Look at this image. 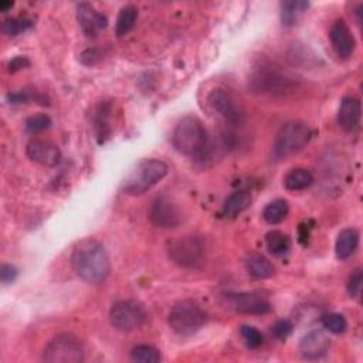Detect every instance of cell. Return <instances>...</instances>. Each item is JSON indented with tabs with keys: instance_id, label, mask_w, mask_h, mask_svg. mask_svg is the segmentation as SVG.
Returning <instances> with one entry per match:
<instances>
[{
	"instance_id": "obj_28",
	"label": "cell",
	"mask_w": 363,
	"mask_h": 363,
	"mask_svg": "<svg viewBox=\"0 0 363 363\" xmlns=\"http://www.w3.org/2000/svg\"><path fill=\"white\" fill-rule=\"evenodd\" d=\"M50 127H52V118L45 114L32 115L26 119V123H24V129H26V132L30 135L41 134Z\"/></svg>"
},
{
	"instance_id": "obj_9",
	"label": "cell",
	"mask_w": 363,
	"mask_h": 363,
	"mask_svg": "<svg viewBox=\"0 0 363 363\" xmlns=\"http://www.w3.org/2000/svg\"><path fill=\"white\" fill-rule=\"evenodd\" d=\"M205 247L198 237H180L169 246V257L180 267L195 269L203 262Z\"/></svg>"
},
{
	"instance_id": "obj_11",
	"label": "cell",
	"mask_w": 363,
	"mask_h": 363,
	"mask_svg": "<svg viewBox=\"0 0 363 363\" xmlns=\"http://www.w3.org/2000/svg\"><path fill=\"white\" fill-rule=\"evenodd\" d=\"M149 219L155 227L176 229L182 223V214L171 198L159 196L149 209Z\"/></svg>"
},
{
	"instance_id": "obj_4",
	"label": "cell",
	"mask_w": 363,
	"mask_h": 363,
	"mask_svg": "<svg viewBox=\"0 0 363 363\" xmlns=\"http://www.w3.org/2000/svg\"><path fill=\"white\" fill-rule=\"evenodd\" d=\"M312 132L309 127L301 121H291L282 125L273 145V155L276 159H287L301 152L309 142Z\"/></svg>"
},
{
	"instance_id": "obj_20",
	"label": "cell",
	"mask_w": 363,
	"mask_h": 363,
	"mask_svg": "<svg viewBox=\"0 0 363 363\" xmlns=\"http://www.w3.org/2000/svg\"><path fill=\"white\" fill-rule=\"evenodd\" d=\"M246 267L249 274L257 280H267L274 276L273 264L261 254H251L246 261Z\"/></svg>"
},
{
	"instance_id": "obj_21",
	"label": "cell",
	"mask_w": 363,
	"mask_h": 363,
	"mask_svg": "<svg viewBox=\"0 0 363 363\" xmlns=\"http://www.w3.org/2000/svg\"><path fill=\"white\" fill-rule=\"evenodd\" d=\"M308 8H309V3L301 2V0L282 2L281 3V21H282L284 26H287V28L295 26Z\"/></svg>"
},
{
	"instance_id": "obj_24",
	"label": "cell",
	"mask_w": 363,
	"mask_h": 363,
	"mask_svg": "<svg viewBox=\"0 0 363 363\" xmlns=\"http://www.w3.org/2000/svg\"><path fill=\"white\" fill-rule=\"evenodd\" d=\"M265 243H267V249L274 256H284L291 249V240L282 231H270L265 236Z\"/></svg>"
},
{
	"instance_id": "obj_36",
	"label": "cell",
	"mask_w": 363,
	"mask_h": 363,
	"mask_svg": "<svg viewBox=\"0 0 363 363\" xmlns=\"http://www.w3.org/2000/svg\"><path fill=\"white\" fill-rule=\"evenodd\" d=\"M13 2H10V0H3V2H0V10L2 12H8L10 8H13Z\"/></svg>"
},
{
	"instance_id": "obj_34",
	"label": "cell",
	"mask_w": 363,
	"mask_h": 363,
	"mask_svg": "<svg viewBox=\"0 0 363 363\" xmlns=\"http://www.w3.org/2000/svg\"><path fill=\"white\" fill-rule=\"evenodd\" d=\"M30 63H29V60L26 59V57H16V59H13L12 61H10V64H9V70L12 71V72H16V71H19V70H21V68H24V67H28Z\"/></svg>"
},
{
	"instance_id": "obj_33",
	"label": "cell",
	"mask_w": 363,
	"mask_h": 363,
	"mask_svg": "<svg viewBox=\"0 0 363 363\" xmlns=\"http://www.w3.org/2000/svg\"><path fill=\"white\" fill-rule=\"evenodd\" d=\"M19 271L12 264H3L2 269H0V280L3 284H12L17 278Z\"/></svg>"
},
{
	"instance_id": "obj_6",
	"label": "cell",
	"mask_w": 363,
	"mask_h": 363,
	"mask_svg": "<svg viewBox=\"0 0 363 363\" xmlns=\"http://www.w3.org/2000/svg\"><path fill=\"white\" fill-rule=\"evenodd\" d=\"M43 360L48 363H81L84 362V349L76 336L63 333L45 346Z\"/></svg>"
},
{
	"instance_id": "obj_27",
	"label": "cell",
	"mask_w": 363,
	"mask_h": 363,
	"mask_svg": "<svg viewBox=\"0 0 363 363\" xmlns=\"http://www.w3.org/2000/svg\"><path fill=\"white\" fill-rule=\"evenodd\" d=\"M131 357L138 363H158L160 362V353L151 345H138L132 349Z\"/></svg>"
},
{
	"instance_id": "obj_15",
	"label": "cell",
	"mask_w": 363,
	"mask_h": 363,
	"mask_svg": "<svg viewBox=\"0 0 363 363\" xmlns=\"http://www.w3.org/2000/svg\"><path fill=\"white\" fill-rule=\"evenodd\" d=\"M77 20L87 37H95L108 28V19L90 3H80L77 8Z\"/></svg>"
},
{
	"instance_id": "obj_32",
	"label": "cell",
	"mask_w": 363,
	"mask_h": 363,
	"mask_svg": "<svg viewBox=\"0 0 363 363\" xmlns=\"http://www.w3.org/2000/svg\"><path fill=\"white\" fill-rule=\"evenodd\" d=\"M293 329H294V325L291 321H288V320H281V321L276 322L274 326L271 328L273 335L280 341H285L287 338L291 335Z\"/></svg>"
},
{
	"instance_id": "obj_18",
	"label": "cell",
	"mask_w": 363,
	"mask_h": 363,
	"mask_svg": "<svg viewBox=\"0 0 363 363\" xmlns=\"http://www.w3.org/2000/svg\"><path fill=\"white\" fill-rule=\"evenodd\" d=\"M253 198L251 193L247 190H237L225 200L223 214L229 219H234L238 214L246 211L251 206Z\"/></svg>"
},
{
	"instance_id": "obj_1",
	"label": "cell",
	"mask_w": 363,
	"mask_h": 363,
	"mask_svg": "<svg viewBox=\"0 0 363 363\" xmlns=\"http://www.w3.org/2000/svg\"><path fill=\"white\" fill-rule=\"evenodd\" d=\"M71 265L77 276L91 284H104L111 273V261L105 247L94 238L81 240L71 253Z\"/></svg>"
},
{
	"instance_id": "obj_14",
	"label": "cell",
	"mask_w": 363,
	"mask_h": 363,
	"mask_svg": "<svg viewBox=\"0 0 363 363\" xmlns=\"http://www.w3.org/2000/svg\"><path fill=\"white\" fill-rule=\"evenodd\" d=\"M26 154L30 160L47 167H54L61 162V151L57 145L45 139L30 141L28 143Z\"/></svg>"
},
{
	"instance_id": "obj_25",
	"label": "cell",
	"mask_w": 363,
	"mask_h": 363,
	"mask_svg": "<svg viewBox=\"0 0 363 363\" xmlns=\"http://www.w3.org/2000/svg\"><path fill=\"white\" fill-rule=\"evenodd\" d=\"M288 211H289L288 202L282 199H277L265 206L262 211V217L269 225H278L288 216Z\"/></svg>"
},
{
	"instance_id": "obj_19",
	"label": "cell",
	"mask_w": 363,
	"mask_h": 363,
	"mask_svg": "<svg viewBox=\"0 0 363 363\" xmlns=\"http://www.w3.org/2000/svg\"><path fill=\"white\" fill-rule=\"evenodd\" d=\"M359 246V233L355 229H345L336 238L335 253L340 260H348L352 257Z\"/></svg>"
},
{
	"instance_id": "obj_23",
	"label": "cell",
	"mask_w": 363,
	"mask_h": 363,
	"mask_svg": "<svg viewBox=\"0 0 363 363\" xmlns=\"http://www.w3.org/2000/svg\"><path fill=\"white\" fill-rule=\"evenodd\" d=\"M136 19H138V9L135 6L128 5L121 9L115 23V34L118 37H125L127 34H129L135 28Z\"/></svg>"
},
{
	"instance_id": "obj_10",
	"label": "cell",
	"mask_w": 363,
	"mask_h": 363,
	"mask_svg": "<svg viewBox=\"0 0 363 363\" xmlns=\"http://www.w3.org/2000/svg\"><path fill=\"white\" fill-rule=\"evenodd\" d=\"M250 84L254 92L282 94L291 88L293 79L278 68L261 67L253 74Z\"/></svg>"
},
{
	"instance_id": "obj_17",
	"label": "cell",
	"mask_w": 363,
	"mask_h": 363,
	"mask_svg": "<svg viewBox=\"0 0 363 363\" xmlns=\"http://www.w3.org/2000/svg\"><path fill=\"white\" fill-rule=\"evenodd\" d=\"M362 105L355 96H345L338 111V124L346 132H353L360 123Z\"/></svg>"
},
{
	"instance_id": "obj_35",
	"label": "cell",
	"mask_w": 363,
	"mask_h": 363,
	"mask_svg": "<svg viewBox=\"0 0 363 363\" xmlns=\"http://www.w3.org/2000/svg\"><path fill=\"white\" fill-rule=\"evenodd\" d=\"M9 98L13 104H20V103H24V101H28V96L21 94V92H14V94H10L9 95Z\"/></svg>"
},
{
	"instance_id": "obj_12",
	"label": "cell",
	"mask_w": 363,
	"mask_h": 363,
	"mask_svg": "<svg viewBox=\"0 0 363 363\" xmlns=\"http://www.w3.org/2000/svg\"><path fill=\"white\" fill-rule=\"evenodd\" d=\"M227 308L247 315H264L271 311V304L267 298L258 294L241 293V294H226L225 297Z\"/></svg>"
},
{
	"instance_id": "obj_7",
	"label": "cell",
	"mask_w": 363,
	"mask_h": 363,
	"mask_svg": "<svg viewBox=\"0 0 363 363\" xmlns=\"http://www.w3.org/2000/svg\"><path fill=\"white\" fill-rule=\"evenodd\" d=\"M147 318V311L136 301H121L110 311L111 325L119 332H132L139 329Z\"/></svg>"
},
{
	"instance_id": "obj_13",
	"label": "cell",
	"mask_w": 363,
	"mask_h": 363,
	"mask_svg": "<svg viewBox=\"0 0 363 363\" xmlns=\"http://www.w3.org/2000/svg\"><path fill=\"white\" fill-rule=\"evenodd\" d=\"M329 39H331V44L335 54L342 59V60H348L353 52H355V47H356V41L353 37V33L351 32L348 24L344 20H336L329 32Z\"/></svg>"
},
{
	"instance_id": "obj_8",
	"label": "cell",
	"mask_w": 363,
	"mask_h": 363,
	"mask_svg": "<svg viewBox=\"0 0 363 363\" xmlns=\"http://www.w3.org/2000/svg\"><path fill=\"white\" fill-rule=\"evenodd\" d=\"M207 101L211 110L219 114L226 123L231 125H241L245 123V108L230 91L225 88H216L209 94Z\"/></svg>"
},
{
	"instance_id": "obj_30",
	"label": "cell",
	"mask_w": 363,
	"mask_h": 363,
	"mask_svg": "<svg viewBox=\"0 0 363 363\" xmlns=\"http://www.w3.org/2000/svg\"><path fill=\"white\" fill-rule=\"evenodd\" d=\"M240 335H241V338H243L246 345L250 349H257L264 342L262 333L256 326H251V325H243V326H241L240 328Z\"/></svg>"
},
{
	"instance_id": "obj_16",
	"label": "cell",
	"mask_w": 363,
	"mask_h": 363,
	"mask_svg": "<svg viewBox=\"0 0 363 363\" xmlns=\"http://www.w3.org/2000/svg\"><path fill=\"white\" fill-rule=\"evenodd\" d=\"M331 341L322 331L308 332L300 344V352L302 357L308 360H315L325 356L329 351Z\"/></svg>"
},
{
	"instance_id": "obj_31",
	"label": "cell",
	"mask_w": 363,
	"mask_h": 363,
	"mask_svg": "<svg viewBox=\"0 0 363 363\" xmlns=\"http://www.w3.org/2000/svg\"><path fill=\"white\" fill-rule=\"evenodd\" d=\"M362 281H363V273L362 269H356L348 281V294L351 298H356L360 294V289H362Z\"/></svg>"
},
{
	"instance_id": "obj_26",
	"label": "cell",
	"mask_w": 363,
	"mask_h": 363,
	"mask_svg": "<svg viewBox=\"0 0 363 363\" xmlns=\"http://www.w3.org/2000/svg\"><path fill=\"white\" fill-rule=\"evenodd\" d=\"M33 20L30 17L26 16H19V17H10L6 19L3 23V32L5 34H8L9 37H14L19 36L20 33L29 30L33 26Z\"/></svg>"
},
{
	"instance_id": "obj_22",
	"label": "cell",
	"mask_w": 363,
	"mask_h": 363,
	"mask_svg": "<svg viewBox=\"0 0 363 363\" xmlns=\"http://www.w3.org/2000/svg\"><path fill=\"white\" fill-rule=\"evenodd\" d=\"M313 183V175L304 167L293 169L291 172H288L284 179V186L287 190L300 191L308 189Z\"/></svg>"
},
{
	"instance_id": "obj_3",
	"label": "cell",
	"mask_w": 363,
	"mask_h": 363,
	"mask_svg": "<svg viewBox=\"0 0 363 363\" xmlns=\"http://www.w3.org/2000/svg\"><path fill=\"white\" fill-rule=\"evenodd\" d=\"M169 167L160 159H145L139 162L123 182V191L128 196H142L156 186L166 175Z\"/></svg>"
},
{
	"instance_id": "obj_2",
	"label": "cell",
	"mask_w": 363,
	"mask_h": 363,
	"mask_svg": "<svg viewBox=\"0 0 363 363\" xmlns=\"http://www.w3.org/2000/svg\"><path fill=\"white\" fill-rule=\"evenodd\" d=\"M174 147L178 152L190 158H203L210 151L209 135L196 116L187 115L182 118L174 131Z\"/></svg>"
},
{
	"instance_id": "obj_29",
	"label": "cell",
	"mask_w": 363,
	"mask_h": 363,
	"mask_svg": "<svg viewBox=\"0 0 363 363\" xmlns=\"http://www.w3.org/2000/svg\"><path fill=\"white\" fill-rule=\"evenodd\" d=\"M322 325L328 332H331L333 335H341L348 328V322H346L345 317L341 315V313H336V312H331V313H326V315H324L322 317Z\"/></svg>"
},
{
	"instance_id": "obj_5",
	"label": "cell",
	"mask_w": 363,
	"mask_h": 363,
	"mask_svg": "<svg viewBox=\"0 0 363 363\" xmlns=\"http://www.w3.org/2000/svg\"><path fill=\"white\" fill-rule=\"evenodd\" d=\"M206 312L193 301H182L176 304L167 315L171 329L182 336L196 333L206 324Z\"/></svg>"
}]
</instances>
